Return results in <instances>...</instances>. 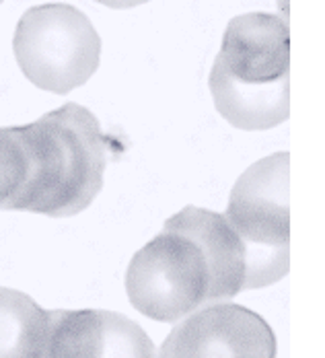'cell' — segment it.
Returning a JSON list of instances; mask_svg holds the SVG:
<instances>
[{"label": "cell", "instance_id": "obj_1", "mask_svg": "<svg viewBox=\"0 0 325 358\" xmlns=\"http://www.w3.org/2000/svg\"><path fill=\"white\" fill-rule=\"evenodd\" d=\"M208 87L217 111L239 130H270L290 115L287 19L247 13L229 21Z\"/></svg>", "mask_w": 325, "mask_h": 358}, {"label": "cell", "instance_id": "obj_2", "mask_svg": "<svg viewBox=\"0 0 325 358\" xmlns=\"http://www.w3.org/2000/svg\"><path fill=\"white\" fill-rule=\"evenodd\" d=\"M21 128L36 159V185L25 213L54 218L82 213L103 185L106 138L97 117L66 103Z\"/></svg>", "mask_w": 325, "mask_h": 358}, {"label": "cell", "instance_id": "obj_3", "mask_svg": "<svg viewBox=\"0 0 325 358\" xmlns=\"http://www.w3.org/2000/svg\"><path fill=\"white\" fill-rule=\"evenodd\" d=\"M290 155L274 152L237 179L224 218L245 251L243 290L278 282L290 268Z\"/></svg>", "mask_w": 325, "mask_h": 358}, {"label": "cell", "instance_id": "obj_4", "mask_svg": "<svg viewBox=\"0 0 325 358\" xmlns=\"http://www.w3.org/2000/svg\"><path fill=\"white\" fill-rule=\"evenodd\" d=\"M13 52L31 85L66 95L97 72L101 37L82 10L52 2L23 13L13 37Z\"/></svg>", "mask_w": 325, "mask_h": 358}, {"label": "cell", "instance_id": "obj_5", "mask_svg": "<svg viewBox=\"0 0 325 358\" xmlns=\"http://www.w3.org/2000/svg\"><path fill=\"white\" fill-rule=\"evenodd\" d=\"M126 292L143 315L173 323L215 303V276L198 241L165 222V229L134 253Z\"/></svg>", "mask_w": 325, "mask_h": 358}, {"label": "cell", "instance_id": "obj_6", "mask_svg": "<svg viewBox=\"0 0 325 358\" xmlns=\"http://www.w3.org/2000/svg\"><path fill=\"white\" fill-rule=\"evenodd\" d=\"M159 358H276V336L252 309L212 303L178 322Z\"/></svg>", "mask_w": 325, "mask_h": 358}, {"label": "cell", "instance_id": "obj_7", "mask_svg": "<svg viewBox=\"0 0 325 358\" xmlns=\"http://www.w3.org/2000/svg\"><path fill=\"white\" fill-rule=\"evenodd\" d=\"M37 358H154V346L145 329L122 313L56 309L48 311Z\"/></svg>", "mask_w": 325, "mask_h": 358}, {"label": "cell", "instance_id": "obj_8", "mask_svg": "<svg viewBox=\"0 0 325 358\" xmlns=\"http://www.w3.org/2000/svg\"><path fill=\"white\" fill-rule=\"evenodd\" d=\"M167 224L194 237L206 253L215 276V303H226L243 290L245 251L224 216L206 208L185 206Z\"/></svg>", "mask_w": 325, "mask_h": 358}, {"label": "cell", "instance_id": "obj_9", "mask_svg": "<svg viewBox=\"0 0 325 358\" xmlns=\"http://www.w3.org/2000/svg\"><path fill=\"white\" fill-rule=\"evenodd\" d=\"M45 329V309L21 290L0 287V358H37Z\"/></svg>", "mask_w": 325, "mask_h": 358}, {"label": "cell", "instance_id": "obj_10", "mask_svg": "<svg viewBox=\"0 0 325 358\" xmlns=\"http://www.w3.org/2000/svg\"><path fill=\"white\" fill-rule=\"evenodd\" d=\"M34 185L36 159L23 128H0V210H25Z\"/></svg>", "mask_w": 325, "mask_h": 358}, {"label": "cell", "instance_id": "obj_11", "mask_svg": "<svg viewBox=\"0 0 325 358\" xmlns=\"http://www.w3.org/2000/svg\"><path fill=\"white\" fill-rule=\"evenodd\" d=\"M103 6H109V8H134V6H140L148 0H95Z\"/></svg>", "mask_w": 325, "mask_h": 358}, {"label": "cell", "instance_id": "obj_12", "mask_svg": "<svg viewBox=\"0 0 325 358\" xmlns=\"http://www.w3.org/2000/svg\"><path fill=\"white\" fill-rule=\"evenodd\" d=\"M280 4H284V8H287V4H289V0H278Z\"/></svg>", "mask_w": 325, "mask_h": 358}, {"label": "cell", "instance_id": "obj_13", "mask_svg": "<svg viewBox=\"0 0 325 358\" xmlns=\"http://www.w3.org/2000/svg\"><path fill=\"white\" fill-rule=\"evenodd\" d=\"M2 2H4V0H0V4H2Z\"/></svg>", "mask_w": 325, "mask_h": 358}]
</instances>
